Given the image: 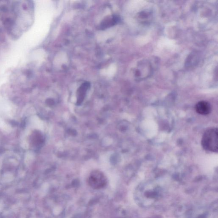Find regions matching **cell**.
I'll return each instance as SVG.
<instances>
[{"instance_id": "obj_5", "label": "cell", "mask_w": 218, "mask_h": 218, "mask_svg": "<svg viewBox=\"0 0 218 218\" xmlns=\"http://www.w3.org/2000/svg\"><path fill=\"white\" fill-rule=\"evenodd\" d=\"M9 123L13 127H16V126H18V123L14 120L10 121Z\"/></svg>"}, {"instance_id": "obj_7", "label": "cell", "mask_w": 218, "mask_h": 218, "mask_svg": "<svg viewBox=\"0 0 218 218\" xmlns=\"http://www.w3.org/2000/svg\"><path fill=\"white\" fill-rule=\"evenodd\" d=\"M3 151H4V150L3 149H0V154H2Z\"/></svg>"}, {"instance_id": "obj_3", "label": "cell", "mask_w": 218, "mask_h": 218, "mask_svg": "<svg viewBox=\"0 0 218 218\" xmlns=\"http://www.w3.org/2000/svg\"><path fill=\"white\" fill-rule=\"evenodd\" d=\"M195 109L198 113L202 115H207L211 111V106L207 101H202L197 103Z\"/></svg>"}, {"instance_id": "obj_6", "label": "cell", "mask_w": 218, "mask_h": 218, "mask_svg": "<svg viewBox=\"0 0 218 218\" xmlns=\"http://www.w3.org/2000/svg\"><path fill=\"white\" fill-rule=\"evenodd\" d=\"M25 126H26L25 121H23L22 122V123H21V128H25Z\"/></svg>"}, {"instance_id": "obj_1", "label": "cell", "mask_w": 218, "mask_h": 218, "mask_svg": "<svg viewBox=\"0 0 218 218\" xmlns=\"http://www.w3.org/2000/svg\"><path fill=\"white\" fill-rule=\"evenodd\" d=\"M163 194V189L157 187L138 189V202L145 206L152 205L162 197Z\"/></svg>"}, {"instance_id": "obj_2", "label": "cell", "mask_w": 218, "mask_h": 218, "mask_svg": "<svg viewBox=\"0 0 218 218\" xmlns=\"http://www.w3.org/2000/svg\"><path fill=\"white\" fill-rule=\"evenodd\" d=\"M218 136L217 128H211L205 131L202 139V145L204 149L209 151L217 152Z\"/></svg>"}, {"instance_id": "obj_4", "label": "cell", "mask_w": 218, "mask_h": 218, "mask_svg": "<svg viewBox=\"0 0 218 218\" xmlns=\"http://www.w3.org/2000/svg\"><path fill=\"white\" fill-rule=\"evenodd\" d=\"M96 176H92L91 178V183L92 184H94V187L96 188H100L101 187V184H104L105 182L104 178L101 175L98 174V175Z\"/></svg>"}]
</instances>
